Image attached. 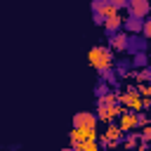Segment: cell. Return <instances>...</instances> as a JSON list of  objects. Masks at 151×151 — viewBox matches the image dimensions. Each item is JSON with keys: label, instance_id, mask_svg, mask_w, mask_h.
Here are the masks:
<instances>
[{"label": "cell", "instance_id": "obj_1", "mask_svg": "<svg viewBox=\"0 0 151 151\" xmlns=\"http://www.w3.org/2000/svg\"><path fill=\"white\" fill-rule=\"evenodd\" d=\"M120 104H118V92H104L97 97V120H104V123H111L118 113H120Z\"/></svg>", "mask_w": 151, "mask_h": 151}, {"label": "cell", "instance_id": "obj_2", "mask_svg": "<svg viewBox=\"0 0 151 151\" xmlns=\"http://www.w3.org/2000/svg\"><path fill=\"white\" fill-rule=\"evenodd\" d=\"M87 61H90V66H92L94 71L104 73V71H109V68L113 66L116 57H113V50H111L109 45H94V47H90V52H87Z\"/></svg>", "mask_w": 151, "mask_h": 151}, {"label": "cell", "instance_id": "obj_3", "mask_svg": "<svg viewBox=\"0 0 151 151\" xmlns=\"http://www.w3.org/2000/svg\"><path fill=\"white\" fill-rule=\"evenodd\" d=\"M118 118V127H120V132L123 134H130V132H134L139 125H146V116L142 113V111H130V109H120V113L116 116Z\"/></svg>", "mask_w": 151, "mask_h": 151}, {"label": "cell", "instance_id": "obj_4", "mask_svg": "<svg viewBox=\"0 0 151 151\" xmlns=\"http://www.w3.org/2000/svg\"><path fill=\"white\" fill-rule=\"evenodd\" d=\"M118 104H120L123 109H130V111H144L146 99L137 92V87H127L125 92L118 94Z\"/></svg>", "mask_w": 151, "mask_h": 151}, {"label": "cell", "instance_id": "obj_5", "mask_svg": "<svg viewBox=\"0 0 151 151\" xmlns=\"http://www.w3.org/2000/svg\"><path fill=\"white\" fill-rule=\"evenodd\" d=\"M109 47L113 50V54L130 52V35H127V33H120V31L111 33V38H109Z\"/></svg>", "mask_w": 151, "mask_h": 151}, {"label": "cell", "instance_id": "obj_6", "mask_svg": "<svg viewBox=\"0 0 151 151\" xmlns=\"http://www.w3.org/2000/svg\"><path fill=\"white\" fill-rule=\"evenodd\" d=\"M97 139V127H73L71 130V144L78 146L80 142H90Z\"/></svg>", "mask_w": 151, "mask_h": 151}, {"label": "cell", "instance_id": "obj_7", "mask_svg": "<svg viewBox=\"0 0 151 151\" xmlns=\"http://www.w3.org/2000/svg\"><path fill=\"white\" fill-rule=\"evenodd\" d=\"M127 12H130V17H134V19H146V14H149V0H127Z\"/></svg>", "mask_w": 151, "mask_h": 151}, {"label": "cell", "instance_id": "obj_8", "mask_svg": "<svg viewBox=\"0 0 151 151\" xmlns=\"http://www.w3.org/2000/svg\"><path fill=\"white\" fill-rule=\"evenodd\" d=\"M97 116L92 111H78L73 116V127H97Z\"/></svg>", "mask_w": 151, "mask_h": 151}, {"label": "cell", "instance_id": "obj_9", "mask_svg": "<svg viewBox=\"0 0 151 151\" xmlns=\"http://www.w3.org/2000/svg\"><path fill=\"white\" fill-rule=\"evenodd\" d=\"M101 139H104V144H106V146H116V144H120V139H123V132H120V127H118V125H113V120H111Z\"/></svg>", "mask_w": 151, "mask_h": 151}, {"label": "cell", "instance_id": "obj_10", "mask_svg": "<svg viewBox=\"0 0 151 151\" xmlns=\"http://www.w3.org/2000/svg\"><path fill=\"white\" fill-rule=\"evenodd\" d=\"M101 24H104V31H106L109 35L123 28V19H120V14H118V12H116V14H109L106 19H101Z\"/></svg>", "mask_w": 151, "mask_h": 151}, {"label": "cell", "instance_id": "obj_11", "mask_svg": "<svg viewBox=\"0 0 151 151\" xmlns=\"http://www.w3.org/2000/svg\"><path fill=\"white\" fill-rule=\"evenodd\" d=\"M142 21H144V19L127 17V21H123V28H125L127 33H139V31H142Z\"/></svg>", "mask_w": 151, "mask_h": 151}, {"label": "cell", "instance_id": "obj_12", "mask_svg": "<svg viewBox=\"0 0 151 151\" xmlns=\"http://www.w3.org/2000/svg\"><path fill=\"white\" fill-rule=\"evenodd\" d=\"M132 57H134V66H144V64H146V59H144V52H134Z\"/></svg>", "mask_w": 151, "mask_h": 151}, {"label": "cell", "instance_id": "obj_13", "mask_svg": "<svg viewBox=\"0 0 151 151\" xmlns=\"http://www.w3.org/2000/svg\"><path fill=\"white\" fill-rule=\"evenodd\" d=\"M109 2H111V5H113V7H118V9H120V7H125V5H127V0H109Z\"/></svg>", "mask_w": 151, "mask_h": 151}]
</instances>
